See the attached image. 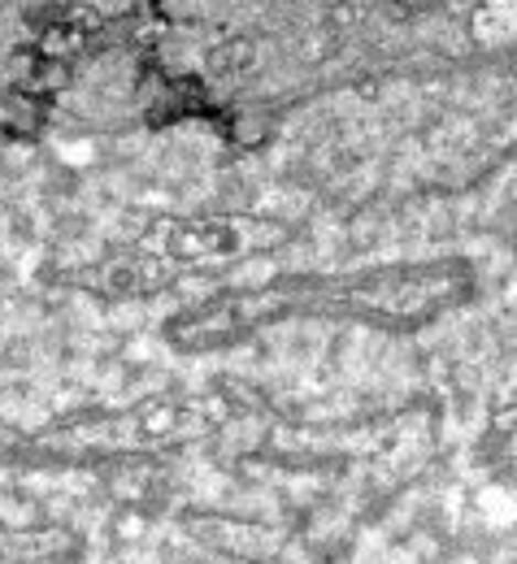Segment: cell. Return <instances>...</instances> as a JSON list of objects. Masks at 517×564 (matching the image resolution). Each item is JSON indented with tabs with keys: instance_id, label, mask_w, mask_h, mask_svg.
Wrapping results in <instances>:
<instances>
[{
	"instance_id": "1",
	"label": "cell",
	"mask_w": 517,
	"mask_h": 564,
	"mask_svg": "<svg viewBox=\"0 0 517 564\" xmlns=\"http://www.w3.org/2000/svg\"><path fill=\"white\" fill-rule=\"evenodd\" d=\"M400 9H409V13H418V9H435L440 0H396Z\"/></svg>"
}]
</instances>
